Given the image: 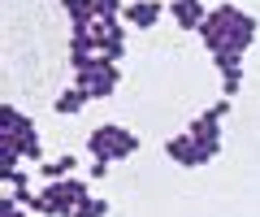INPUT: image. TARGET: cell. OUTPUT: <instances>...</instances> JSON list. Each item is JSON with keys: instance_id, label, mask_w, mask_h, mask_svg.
Returning a JSON list of instances; mask_svg holds the SVG:
<instances>
[{"instance_id": "1", "label": "cell", "mask_w": 260, "mask_h": 217, "mask_svg": "<svg viewBox=\"0 0 260 217\" xmlns=\"http://www.w3.org/2000/svg\"><path fill=\"white\" fill-rule=\"evenodd\" d=\"M251 35H256V18L243 13V9H234V5H217V9H208V18L200 22V39H204L208 52H221V48L247 52Z\"/></svg>"}, {"instance_id": "2", "label": "cell", "mask_w": 260, "mask_h": 217, "mask_svg": "<svg viewBox=\"0 0 260 217\" xmlns=\"http://www.w3.org/2000/svg\"><path fill=\"white\" fill-rule=\"evenodd\" d=\"M87 200H91L87 182L56 178V182H44V191H39V200H35V213H44V217H74V208L87 204Z\"/></svg>"}, {"instance_id": "3", "label": "cell", "mask_w": 260, "mask_h": 217, "mask_svg": "<svg viewBox=\"0 0 260 217\" xmlns=\"http://www.w3.org/2000/svg\"><path fill=\"white\" fill-rule=\"evenodd\" d=\"M87 148H91V157L95 161H121V157H130V152L139 148V139L126 131V126H100V131H91V139H87Z\"/></svg>"}, {"instance_id": "4", "label": "cell", "mask_w": 260, "mask_h": 217, "mask_svg": "<svg viewBox=\"0 0 260 217\" xmlns=\"http://www.w3.org/2000/svg\"><path fill=\"white\" fill-rule=\"evenodd\" d=\"M117 78H121V74H117V66L100 57L91 70H87V74H78V78H74V87L87 96V100H100V96H113V91H117Z\"/></svg>"}, {"instance_id": "5", "label": "cell", "mask_w": 260, "mask_h": 217, "mask_svg": "<svg viewBox=\"0 0 260 217\" xmlns=\"http://www.w3.org/2000/svg\"><path fill=\"white\" fill-rule=\"evenodd\" d=\"M165 152H169V161H178V165H200V148H195V139H191V131H182V135H174V139L165 143Z\"/></svg>"}, {"instance_id": "6", "label": "cell", "mask_w": 260, "mask_h": 217, "mask_svg": "<svg viewBox=\"0 0 260 217\" xmlns=\"http://www.w3.org/2000/svg\"><path fill=\"white\" fill-rule=\"evenodd\" d=\"M174 18H178L182 30H200V22L208 18V9H204V0H174Z\"/></svg>"}, {"instance_id": "7", "label": "cell", "mask_w": 260, "mask_h": 217, "mask_svg": "<svg viewBox=\"0 0 260 217\" xmlns=\"http://www.w3.org/2000/svg\"><path fill=\"white\" fill-rule=\"evenodd\" d=\"M126 22H130V26H139V30L156 26V22H160V5H152V0H135V5L126 9Z\"/></svg>"}, {"instance_id": "8", "label": "cell", "mask_w": 260, "mask_h": 217, "mask_svg": "<svg viewBox=\"0 0 260 217\" xmlns=\"http://www.w3.org/2000/svg\"><path fill=\"white\" fill-rule=\"evenodd\" d=\"M61 9L70 13L74 30H87V26L95 22V0H61Z\"/></svg>"}, {"instance_id": "9", "label": "cell", "mask_w": 260, "mask_h": 217, "mask_svg": "<svg viewBox=\"0 0 260 217\" xmlns=\"http://www.w3.org/2000/svg\"><path fill=\"white\" fill-rule=\"evenodd\" d=\"M78 170V161L65 152V157H56V161H44V182H56V178H70V174Z\"/></svg>"}, {"instance_id": "10", "label": "cell", "mask_w": 260, "mask_h": 217, "mask_svg": "<svg viewBox=\"0 0 260 217\" xmlns=\"http://www.w3.org/2000/svg\"><path fill=\"white\" fill-rule=\"evenodd\" d=\"M83 104H87V96L78 91V87H70V91H61V96H56V113H78Z\"/></svg>"}, {"instance_id": "11", "label": "cell", "mask_w": 260, "mask_h": 217, "mask_svg": "<svg viewBox=\"0 0 260 217\" xmlns=\"http://www.w3.org/2000/svg\"><path fill=\"white\" fill-rule=\"evenodd\" d=\"M104 213H109V200H95V196L74 208V217H104Z\"/></svg>"}, {"instance_id": "12", "label": "cell", "mask_w": 260, "mask_h": 217, "mask_svg": "<svg viewBox=\"0 0 260 217\" xmlns=\"http://www.w3.org/2000/svg\"><path fill=\"white\" fill-rule=\"evenodd\" d=\"M121 13V0H95V18L100 22H113Z\"/></svg>"}, {"instance_id": "13", "label": "cell", "mask_w": 260, "mask_h": 217, "mask_svg": "<svg viewBox=\"0 0 260 217\" xmlns=\"http://www.w3.org/2000/svg\"><path fill=\"white\" fill-rule=\"evenodd\" d=\"M239 83H243V66H239V70H225V74H221V91H225V100L239 91Z\"/></svg>"}, {"instance_id": "14", "label": "cell", "mask_w": 260, "mask_h": 217, "mask_svg": "<svg viewBox=\"0 0 260 217\" xmlns=\"http://www.w3.org/2000/svg\"><path fill=\"white\" fill-rule=\"evenodd\" d=\"M22 157H26V161H39V131L22 139Z\"/></svg>"}, {"instance_id": "15", "label": "cell", "mask_w": 260, "mask_h": 217, "mask_svg": "<svg viewBox=\"0 0 260 217\" xmlns=\"http://www.w3.org/2000/svg\"><path fill=\"white\" fill-rule=\"evenodd\" d=\"M0 217H26V213H22V204L13 196H5V200H0Z\"/></svg>"}, {"instance_id": "16", "label": "cell", "mask_w": 260, "mask_h": 217, "mask_svg": "<svg viewBox=\"0 0 260 217\" xmlns=\"http://www.w3.org/2000/svg\"><path fill=\"white\" fill-rule=\"evenodd\" d=\"M208 113H213V117H217V122H221V117H225V113H230V100H217V104H213V109H208Z\"/></svg>"}]
</instances>
